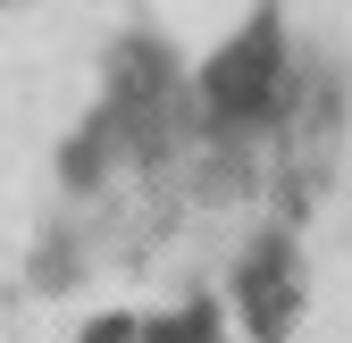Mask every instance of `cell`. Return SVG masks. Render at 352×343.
<instances>
[{
	"mask_svg": "<svg viewBox=\"0 0 352 343\" xmlns=\"http://www.w3.org/2000/svg\"><path fill=\"white\" fill-rule=\"evenodd\" d=\"M243 318H252V335H285L294 327V260L277 243L243 268Z\"/></svg>",
	"mask_w": 352,
	"mask_h": 343,
	"instance_id": "7a4b0ae2",
	"label": "cell"
},
{
	"mask_svg": "<svg viewBox=\"0 0 352 343\" xmlns=\"http://www.w3.org/2000/svg\"><path fill=\"white\" fill-rule=\"evenodd\" d=\"M277 75H285V59H277V25L235 34L227 51L201 67V117H210V126H227V134H235V126L277 117Z\"/></svg>",
	"mask_w": 352,
	"mask_h": 343,
	"instance_id": "6da1fadb",
	"label": "cell"
},
{
	"mask_svg": "<svg viewBox=\"0 0 352 343\" xmlns=\"http://www.w3.org/2000/svg\"><path fill=\"white\" fill-rule=\"evenodd\" d=\"M143 343H210V310H185L176 327H143Z\"/></svg>",
	"mask_w": 352,
	"mask_h": 343,
	"instance_id": "3957f363",
	"label": "cell"
}]
</instances>
